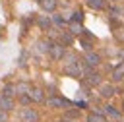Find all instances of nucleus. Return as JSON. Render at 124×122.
<instances>
[{
	"mask_svg": "<svg viewBox=\"0 0 124 122\" xmlns=\"http://www.w3.org/2000/svg\"><path fill=\"white\" fill-rule=\"evenodd\" d=\"M19 103H21V105H29V103H33V101H31L29 95H19Z\"/></svg>",
	"mask_w": 124,
	"mask_h": 122,
	"instance_id": "23",
	"label": "nucleus"
},
{
	"mask_svg": "<svg viewBox=\"0 0 124 122\" xmlns=\"http://www.w3.org/2000/svg\"><path fill=\"white\" fill-rule=\"evenodd\" d=\"M19 118H21V122H39V112L35 110V108H23L21 110V114H19Z\"/></svg>",
	"mask_w": 124,
	"mask_h": 122,
	"instance_id": "4",
	"label": "nucleus"
},
{
	"mask_svg": "<svg viewBox=\"0 0 124 122\" xmlns=\"http://www.w3.org/2000/svg\"><path fill=\"white\" fill-rule=\"evenodd\" d=\"M0 122H8V112L0 110Z\"/></svg>",
	"mask_w": 124,
	"mask_h": 122,
	"instance_id": "25",
	"label": "nucleus"
},
{
	"mask_svg": "<svg viewBox=\"0 0 124 122\" xmlns=\"http://www.w3.org/2000/svg\"><path fill=\"white\" fill-rule=\"evenodd\" d=\"M81 46L85 48V52H91V48H93V45L89 41H83V39H81Z\"/></svg>",
	"mask_w": 124,
	"mask_h": 122,
	"instance_id": "24",
	"label": "nucleus"
},
{
	"mask_svg": "<svg viewBox=\"0 0 124 122\" xmlns=\"http://www.w3.org/2000/svg\"><path fill=\"white\" fill-rule=\"evenodd\" d=\"M39 6L45 12H54L56 10V0H39Z\"/></svg>",
	"mask_w": 124,
	"mask_h": 122,
	"instance_id": "13",
	"label": "nucleus"
},
{
	"mask_svg": "<svg viewBox=\"0 0 124 122\" xmlns=\"http://www.w3.org/2000/svg\"><path fill=\"white\" fill-rule=\"evenodd\" d=\"M85 81H87V85L97 87V85H101V74L95 70H89V72H85Z\"/></svg>",
	"mask_w": 124,
	"mask_h": 122,
	"instance_id": "7",
	"label": "nucleus"
},
{
	"mask_svg": "<svg viewBox=\"0 0 124 122\" xmlns=\"http://www.w3.org/2000/svg\"><path fill=\"white\" fill-rule=\"evenodd\" d=\"M14 107H16V103L12 101V97H0V110L8 112V110H12Z\"/></svg>",
	"mask_w": 124,
	"mask_h": 122,
	"instance_id": "11",
	"label": "nucleus"
},
{
	"mask_svg": "<svg viewBox=\"0 0 124 122\" xmlns=\"http://www.w3.org/2000/svg\"><path fill=\"white\" fill-rule=\"evenodd\" d=\"M85 4L91 10H105L107 8V0H85Z\"/></svg>",
	"mask_w": 124,
	"mask_h": 122,
	"instance_id": "12",
	"label": "nucleus"
},
{
	"mask_svg": "<svg viewBox=\"0 0 124 122\" xmlns=\"http://www.w3.org/2000/svg\"><path fill=\"white\" fill-rule=\"evenodd\" d=\"M72 41H74V35H72V33H64V35L60 37V45H64V46H66V45H72Z\"/></svg>",
	"mask_w": 124,
	"mask_h": 122,
	"instance_id": "17",
	"label": "nucleus"
},
{
	"mask_svg": "<svg viewBox=\"0 0 124 122\" xmlns=\"http://www.w3.org/2000/svg\"><path fill=\"white\" fill-rule=\"evenodd\" d=\"M52 23H56V25H64L66 21H64V17H62V15L54 14V15H52Z\"/></svg>",
	"mask_w": 124,
	"mask_h": 122,
	"instance_id": "21",
	"label": "nucleus"
},
{
	"mask_svg": "<svg viewBox=\"0 0 124 122\" xmlns=\"http://www.w3.org/2000/svg\"><path fill=\"white\" fill-rule=\"evenodd\" d=\"M64 72H66V76L79 77V76H81V64H79V62H76V58H72L70 62H66V66H64Z\"/></svg>",
	"mask_w": 124,
	"mask_h": 122,
	"instance_id": "3",
	"label": "nucleus"
},
{
	"mask_svg": "<svg viewBox=\"0 0 124 122\" xmlns=\"http://www.w3.org/2000/svg\"><path fill=\"white\" fill-rule=\"evenodd\" d=\"M101 64V54H97V52H85V58H83V70L85 72H89V70H95L97 66Z\"/></svg>",
	"mask_w": 124,
	"mask_h": 122,
	"instance_id": "1",
	"label": "nucleus"
},
{
	"mask_svg": "<svg viewBox=\"0 0 124 122\" xmlns=\"http://www.w3.org/2000/svg\"><path fill=\"white\" fill-rule=\"evenodd\" d=\"M29 97H31V101H33V103H43V101H45V93H43V89H41V87H31Z\"/></svg>",
	"mask_w": 124,
	"mask_h": 122,
	"instance_id": "8",
	"label": "nucleus"
},
{
	"mask_svg": "<svg viewBox=\"0 0 124 122\" xmlns=\"http://www.w3.org/2000/svg\"><path fill=\"white\" fill-rule=\"evenodd\" d=\"M83 31V27H81V23H76V21H70V33L72 35H79Z\"/></svg>",
	"mask_w": 124,
	"mask_h": 122,
	"instance_id": "16",
	"label": "nucleus"
},
{
	"mask_svg": "<svg viewBox=\"0 0 124 122\" xmlns=\"http://www.w3.org/2000/svg\"><path fill=\"white\" fill-rule=\"evenodd\" d=\"M70 21L81 23V21H83V14H81V12H74V15H72V19H70Z\"/></svg>",
	"mask_w": 124,
	"mask_h": 122,
	"instance_id": "20",
	"label": "nucleus"
},
{
	"mask_svg": "<svg viewBox=\"0 0 124 122\" xmlns=\"http://www.w3.org/2000/svg\"><path fill=\"white\" fill-rule=\"evenodd\" d=\"M48 54H50V58L60 60V58H64V54H66V46H64V45H60V43H54V45L50 46Z\"/></svg>",
	"mask_w": 124,
	"mask_h": 122,
	"instance_id": "5",
	"label": "nucleus"
},
{
	"mask_svg": "<svg viewBox=\"0 0 124 122\" xmlns=\"http://www.w3.org/2000/svg\"><path fill=\"white\" fill-rule=\"evenodd\" d=\"M56 122H72L70 118H62V120H56Z\"/></svg>",
	"mask_w": 124,
	"mask_h": 122,
	"instance_id": "26",
	"label": "nucleus"
},
{
	"mask_svg": "<svg viewBox=\"0 0 124 122\" xmlns=\"http://www.w3.org/2000/svg\"><path fill=\"white\" fill-rule=\"evenodd\" d=\"M103 114H105L107 118H110L112 122H118V120L122 118V112H120L116 107H112V105H107V107H105V110H103Z\"/></svg>",
	"mask_w": 124,
	"mask_h": 122,
	"instance_id": "6",
	"label": "nucleus"
},
{
	"mask_svg": "<svg viewBox=\"0 0 124 122\" xmlns=\"http://www.w3.org/2000/svg\"><path fill=\"white\" fill-rule=\"evenodd\" d=\"M110 79L116 83V81H122L124 79V62H120L114 70H112V74H110Z\"/></svg>",
	"mask_w": 124,
	"mask_h": 122,
	"instance_id": "9",
	"label": "nucleus"
},
{
	"mask_svg": "<svg viewBox=\"0 0 124 122\" xmlns=\"http://www.w3.org/2000/svg\"><path fill=\"white\" fill-rule=\"evenodd\" d=\"M120 56H122V58H124V50H120Z\"/></svg>",
	"mask_w": 124,
	"mask_h": 122,
	"instance_id": "27",
	"label": "nucleus"
},
{
	"mask_svg": "<svg viewBox=\"0 0 124 122\" xmlns=\"http://www.w3.org/2000/svg\"><path fill=\"white\" fill-rule=\"evenodd\" d=\"M78 116H79V110H76V108H74V110L70 108V110L66 112V118H70V120H72V118H78Z\"/></svg>",
	"mask_w": 124,
	"mask_h": 122,
	"instance_id": "22",
	"label": "nucleus"
},
{
	"mask_svg": "<svg viewBox=\"0 0 124 122\" xmlns=\"http://www.w3.org/2000/svg\"><path fill=\"white\" fill-rule=\"evenodd\" d=\"M122 14H124V8H116V6L110 8V17L116 19V17H122Z\"/></svg>",
	"mask_w": 124,
	"mask_h": 122,
	"instance_id": "19",
	"label": "nucleus"
},
{
	"mask_svg": "<svg viewBox=\"0 0 124 122\" xmlns=\"http://www.w3.org/2000/svg\"><path fill=\"white\" fill-rule=\"evenodd\" d=\"M46 105L50 107V108H68L70 105H74L72 101H68V99H64V97H58V95H52L50 99H46Z\"/></svg>",
	"mask_w": 124,
	"mask_h": 122,
	"instance_id": "2",
	"label": "nucleus"
},
{
	"mask_svg": "<svg viewBox=\"0 0 124 122\" xmlns=\"http://www.w3.org/2000/svg\"><path fill=\"white\" fill-rule=\"evenodd\" d=\"M87 122H107V118H105V114L103 112H89L87 114Z\"/></svg>",
	"mask_w": 124,
	"mask_h": 122,
	"instance_id": "14",
	"label": "nucleus"
},
{
	"mask_svg": "<svg viewBox=\"0 0 124 122\" xmlns=\"http://www.w3.org/2000/svg\"><path fill=\"white\" fill-rule=\"evenodd\" d=\"M37 23H39V27H41V29L48 31V29H50V25H52V19H50V17H46V15H41V17L37 19Z\"/></svg>",
	"mask_w": 124,
	"mask_h": 122,
	"instance_id": "15",
	"label": "nucleus"
},
{
	"mask_svg": "<svg viewBox=\"0 0 124 122\" xmlns=\"http://www.w3.org/2000/svg\"><path fill=\"white\" fill-rule=\"evenodd\" d=\"M114 93H116V89H114V85H112V83H105V85H101V97L110 99Z\"/></svg>",
	"mask_w": 124,
	"mask_h": 122,
	"instance_id": "10",
	"label": "nucleus"
},
{
	"mask_svg": "<svg viewBox=\"0 0 124 122\" xmlns=\"http://www.w3.org/2000/svg\"><path fill=\"white\" fill-rule=\"evenodd\" d=\"M14 95H16V85H6L2 97H14Z\"/></svg>",
	"mask_w": 124,
	"mask_h": 122,
	"instance_id": "18",
	"label": "nucleus"
}]
</instances>
